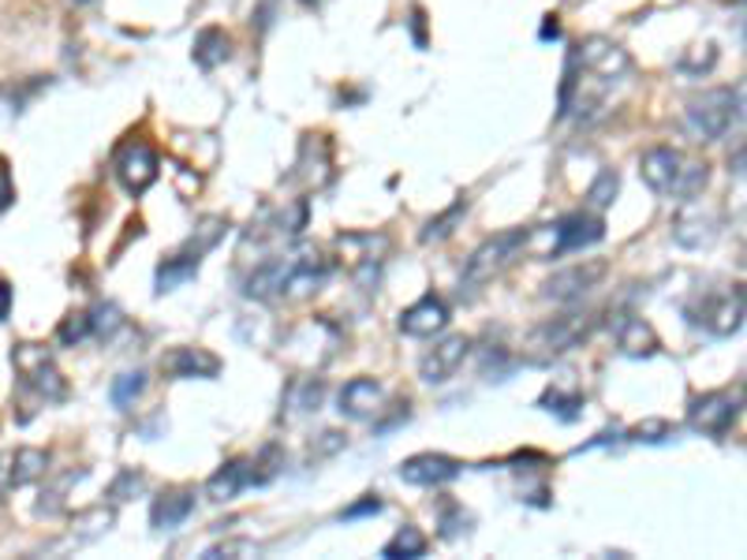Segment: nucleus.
<instances>
[{"label":"nucleus","mask_w":747,"mask_h":560,"mask_svg":"<svg viewBox=\"0 0 747 560\" xmlns=\"http://www.w3.org/2000/svg\"><path fill=\"white\" fill-rule=\"evenodd\" d=\"M729 4H740V0H729Z\"/></svg>","instance_id":"a18cd8bd"},{"label":"nucleus","mask_w":747,"mask_h":560,"mask_svg":"<svg viewBox=\"0 0 747 560\" xmlns=\"http://www.w3.org/2000/svg\"><path fill=\"white\" fill-rule=\"evenodd\" d=\"M49 456L42 448H12L0 452V497L12 494V489L34 483V478L45 475Z\"/></svg>","instance_id":"dca6fc26"},{"label":"nucleus","mask_w":747,"mask_h":560,"mask_svg":"<svg viewBox=\"0 0 747 560\" xmlns=\"http://www.w3.org/2000/svg\"><path fill=\"white\" fill-rule=\"evenodd\" d=\"M673 240L687 251H703L717 240V218L711 210H684L681 218L673 221Z\"/></svg>","instance_id":"4be33fe9"},{"label":"nucleus","mask_w":747,"mask_h":560,"mask_svg":"<svg viewBox=\"0 0 747 560\" xmlns=\"http://www.w3.org/2000/svg\"><path fill=\"white\" fill-rule=\"evenodd\" d=\"M464 213H467V199H460V202H452L441 218H430L427 221V229H422V235L419 240L422 243H441V240H449L452 232H456V224L464 221Z\"/></svg>","instance_id":"bb28decb"},{"label":"nucleus","mask_w":747,"mask_h":560,"mask_svg":"<svg viewBox=\"0 0 747 560\" xmlns=\"http://www.w3.org/2000/svg\"><path fill=\"white\" fill-rule=\"evenodd\" d=\"M460 471H464V464L445 456V452H419V456L400 464V478H404L408 486H441V483H452Z\"/></svg>","instance_id":"2eb2a0df"},{"label":"nucleus","mask_w":747,"mask_h":560,"mask_svg":"<svg viewBox=\"0 0 747 560\" xmlns=\"http://www.w3.org/2000/svg\"><path fill=\"white\" fill-rule=\"evenodd\" d=\"M113 169L127 194H143L146 187L157 180V169H161V165H157V154L150 142H124L120 150H116Z\"/></svg>","instance_id":"f8f14e48"},{"label":"nucleus","mask_w":747,"mask_h":560,"mask_svg":"<svg viewBox=\"0 0 747 560\" xmlns=\"http://www.w3.org/2000/svg\"><path fill=\"white\" fill-rule=\"evenodd\" d=\"M8 310H12V284L0 277V321L8 318Z\"/></svg>","instance_id":"79ce46f5"},{"label":"nucleus","mask_w":747,"mask_h":560,"mask_svg":"<svg viewBox=\"0 0 747 560\" xmlns=\"http://www.w3.org/2000/svg\"><path fill=\"white\" fill-rule=\"evenodd\" d=\"M194 64L202 67V72H213V67H221L224 61L232 56V38L229 31H221V27H206V31L194 38Z\"/></svg>","instance_id":"393cba45"},{"label":"nucleus","mask_w":747,"mask_h":560,"mask_svg":"<svg viewBox=\"0 0 747 560\" xmlns=\"http://www.w3.org/2000/svg\"><path fill=\"white\" fill-rule=\"evenodd\" d=\"M194 513V489H165L161 497H154L150 524L154 530H176L187 524V516Z\"/></svg>","instance_id":"5701e85b"},{"label":"nucleus","mask_w":747,"mask_h":560,"mask_svg":"<svg viewBox=\"0 0 747 560\" xmlns=\"http://www.w3.org/2000/svg\"><path fill=\"white\" fill-rule=\"evenodd\" d=\"M438 527H441V538H460L471 530V513H464V505H456V500H445L438 513Z\"/></svg>","instance_id":"473e14b6"},{"label":"nucleus","mask_w":747,"mask_h":560,"mask_svg":"<svg viewBox=\"0 0 747 560\" xmlns=\"http://www.w3.org/2000/svg\"><path fill=\"white\" fill-rule=\"evenodd\" d=\"M736 411H740V397H736L733 389L703 392V397H695V400H692V408H687V422H692L695 434L722 437L725 430L733 426Z\"/></svg>","instance_id":"1a4fd4ad"},{"label":"nucleus","mask_w":747,"mask_h":560,"mask_svg":"<svg viewBox=\"0 0 747 560\" xmlns=\"http://www.w3.org/2000/svg\"><path fill=\"white\" fill-rule=\"evenodd\" d=\"M240 553H243V557H254V553H259V546L243 538V542H221V546L206 549V557H240Z\"/></svg>","instance_id":"4c0bfd02"},{"label":"nucleus","mask_w":747,"mask_h":560,"mask_svg":"<svg viewBox=\"0 0 747 560\" xmlns=\"http://www.w3.org/2000/svg\"><path fill=\"white\" fill-rule=\"evenodd\" d=\"M617 191H621V176H617V169H602L595 176V183L587 187V205L591 210H606L617 199Z\"/></svg>","instance_id":"c756f323"},{"label":"nucleus","mask_w":747,"mask_h":560,"mask_svg":"<svg viewBox=\"0 0 747 560\" xmlns=\"http://www.w3.org/2000/svg\"><path fill=\"white\" fill-rule=\"evenodd\" d=\"M397 326H400V332H404V337H415V340L438 337V332L449 326L445 299H438L434 292H430V296H422L419 303H411L408 310H400Z\"/></svg>","instance_id":"f3484780"},{"label":"nucleus","mask_w":747,"mask_h":560,"mask_svg":"<svg viewBox=\"0 0 747 560\" xmlns=\"http://www.w3.org/2000/svg\"><path fill=\"white\" fill-rule=\"evenodd\" d=\"M229 232V221L224 218H206L199 229H194V235L187 240V247L183 251H194V254H206V251H213L221 243V235Z\"/></svg>","instance_id":"7c9ffc66"},{"label":"nucleus","mask_w":747,"mask_h":560,"mask_svg":"<svg viewBox=\"0 0 747 560\" xmlns=\"http://www.w3.org/2000/svg\"><path fill=\"white\" fill-rule=\"evenodd\" d=\"M736 124H747V78L733 86V127Z\"/></svg>","instance_id":"a19ab883"},{"label":"nucleus","mask_w":747,"mask_h":560,"mask_svg":"<svg viewBox=\"0 0 747 560\" xmlns=\"http://www.w3.org/2000/svg\"><path fill=\"white\" fill-rule=\"evenodd\" d=\"M560 38V23H557V15H546V23H543V42H557Z\"/></svg>","instance_id":"37998d69"},{"label":"nucleus","mask_w":747,"mask_h":560,"mask_svg":"<svg viewBox=\"0 0 747 560\" xmlns=\"http://www.w3.org/2000/svg\"><path fill=\"white\" fill-rule=\"evenodd\" d=\"M161 367L169 378H218L221 373V359L206 348H172L169 356L161 359Z\"/></svg>","instance_id":"412c9836"},{"label":"nucleus","mask_w":747,"mask_h":560,"mask_svg":"<svg viewBox=\"0 0 747 560\" xmlns=\"http://www.w3.org/2000/svg\"><path fill=\"white\" fill-rule=\"evenodd\" d=\"M322 397H326V385H322V378H303L288 392V408H296V411H318L322 408Z\"/></svg>","instance_id":"2f4dec72"},{"label":"nucleus","mask_w":747,"mask_h":560,"mask_svg":"<svg viewBox=\"0 0 747 560\" xmlns=\"http://www.w3.org/2000/svg\"><path fill=\"white\" fill-rule=\"evenodd\" d=\"M381 411H386V389L374 378H351L348 385L340 389V415L367 422V419H378Z\"/></svg>","instance_id":"a211bd4d"},{"label":"nucleus","mask_w":747,"mask_h":560,"mask_svg":"<svg viewBox=\"0 0 747 560\" xmlns=\"http://www.w3.org/2000/svg\"><path fill=\"white\" fill-rule=\"evenodd\" d=\"M595 326H598V314L595 310H568V314H560V318L543 321V326L530 332V340H527L530 362L560 359L565 351L579 348V344L591 337Z\"/></svg>","instance_id":"20e7f679"},{"label":"nucleus","mask_w":747,"mask_h":560,"mask_svg":"<svg viewBox=\"0 0 747 560\" xmlns=\"http://www.w3.org/2000/svg\"><path fill=\"white\" fill-rule=\"evenodd\" d=\"M143 389H146V373L143 370H131V373H120V378L113 381V389H109V400L120 411H127L135 404V400L143 397Z\"/></svg>","instance_id":"c85d7f7f"},{"label":"nucleus","mask_w":747,"mask_h":560,"mask_svg":"<svg viewBox=\"0 0 747 560\" xmlns=\"http://www.w3.org/2000/svg\"><path fill=\"white\" fill-rule=\"evenodd\" d=\"M143 489H146V478L139 475V471H120V478L113 483L109 497L113 500H131L135 494H143Z\"/></svg>","instance_id":"e433bc0d"},{"label":"nucleus","mask_w":747,"mask_h":560,"mask_svg":"<svg viewBox=\"0 0 747 560\" xmlns=\"http://www.w3.org/2000/svg\"><path fill=\"white\" fill-rule=\"evenodd\" d=\"M527 243H530V232L527 229L497 232L494 240H486L483 247L471 251V258L464 265V277H460V284H464L467 292H478L483 284L497 281L501 273L508 270V265H516L519 254L527 251Z\"/></svg>","instance_id":"f03ea898"},{"label":"nucleus","mask_w":747,"mask_h":560,"mask_svg":"<svg viewBox=\"0 0 747 560\" xmlns=\"http://www.w3.org/2000/svg\"><path fill=\"white\" fill-rule=\"evenodd\" d=\"M467 351H471V340L464 337V332L438 340L434 348H430L427 356H422V362H419V378L427 381V385H445L452 373L464 367Z\"/></svg>","instance_id":"ddd939ff"},{"label":"nucleus","mask_w":747,"mask_h":560,"mask_svg":"<svg viewBox=\"0 0 747 560\" xmlns=\"http://www.w3.org/2000/svg\"><path fill=\"white\" fill-rule=\"evenodd\" d=\"M381 508H386V505H381V500L374 497V494H367V497H362V500H356V505H351V508H344V513H340V519H362V516H378Z\"/></svg>","instance_id":"58836bf2"},{"label":"nucleus","mask_w":747,"mask_h":560,"mask_svg":"<svg viewBox=\"0 0 747 560\" xmlns=\"http://www.w3.org/2000/svg\"><path fill=\"white\" fill-rule=\"evenodd\" d=\"M86 337H94V326H91V314L78 310V314H67L61 321V329H56V340L67 344V348H75V344H83Z\"/></svg>","instance_id":"72a5a7b5"},{"label":"nucleus","mask_w":747,"mask_h":560,"mask_svg":"<svg viewBox=\"0 0 747 560\" xmlns=\"http://www.w3.org/2000/svg\"><path fill=\"white\" fill-rule=\"evenodd\" d=\"M329 277V258L322 251L303 247L296 254H281V299H303L318 292Z\"/></svg>","instance_id":"6e6552de"},{"label":"nucleus","mask_w":747,"mask_h":560,"mask_svg":"<svg viewBox=\"0 0 747 560\" xmlns=\"http://www.w3.org/2000/svg\"><path fill=\"white\" fill-rule=\"evenodd\" d=\"M583 392H565L560 385H549L546 392H543V400H538V408H546L549 415H557L560 422H576L579 415H583Z\"/></svg>","instance_id":"a878e982"},{"label":"nucleus","mask_w":747,"mask_h":560,"mask_svg":"<svg viewBox=\"0 0 747 560\" xmlns=\"http://www.w3.org/2000/svg\"><path fill=\"white\" fill-rule=\"evenodd\" d=\"M427 553V535H422L419 527H400L397 535L389 538L386 549H381V557L397 560V557H422Z\"/></svg>","instance_id":"cd10ccee"},{"label":"nucleus","mask_w":747,"mask_h":560,"mask_svg":"<svg viewBox=\"0 0 747 560\" xmlns=\"http://www.w3.org/2000/svg\"><path fill=\"white\" fill-rule=\"evenodd\" d=\"M248 486H259V471H254V459H229L218 475L206 483V494H210V500H218V505H224V500H235L243 494Z\"/></svg>","instance_id":"aec40b11"},{"label":"nucleus","mask_w":747,"mask_h":560,"mask_svg":"<svg viewBox=\"0 0 747 560\" xmlns=\"http://www.w3.org/2000/svg\"><path fill=\"white\" fill-rule=\"evenodd\" d=\"M292 180H299L303 187H314V191H322V187L333 180V146L326 135H303Z\"/></svg>","instance_id":"4468645a"},{"label":"nucleus","mask_w":747,"mask_h":560,"mask_svg":"<svg viewBox=\"0 0 747 560\" xmlns=\"http://www.w3.org/2000/svg\"><path fill=\"white\" fill-rule=\"evenodd\" d=\"M199 265H202V254H194V251H180V254H172V258H165L157 265V296L176 292L180 284L194 281L199 277Z\"/></svg>","instance_id":"b1692460"},{"label":"nucleus","mask_w":747,"mask_h":560,"mask_svg":"<svg viewBox=\"0 0 747 560\" xmlns=\"http://www.w3.org/2000/svg\"><path fill=\"white\" fill-rule=\"evenodd\" d=\"M337 251H340L344 265H348L351 281H356L362 292H374L392 243L386 232H344V235H337Z\"/></svg>","instance_id":"39448f33"},{"label":"nucleus","mask_w":747,"mask_h":560,"mask_svg":"<svg viewBox=\"0 0 747 560\" xmlns=\"http://www.w3.org/2000/svg\"><path fill=\"white\" fill-rule=\"evenodd\" d=\"M657 348H662V340H657L651 321H643L639 314H624V318L617 321V351H621V356L651 359L657 356Z\"/></svg>","instance_id":"6ab92c4d"},{"label":"nucleus","mask_w":747,"mask_h":560,"mask_svg":"<svg viewBox=\"0 0 747 560\" xmlns=\"http://www.w3.org/2000/svg\"><path fill=\"white\" fill-rule=\"evenodd\" d=\"M687 127H692L695 139L703 142H717L729 135L733 127V86H714V91H703L687 102Z\"/></svg>","instance_id":"0eeeda50"},{"label":"nucleus","mask_w":747,"mask_h":560,"mask_svg":"<svg viewBox=\"0 0 747 560\" xmlns=\"http://www.w3.org/2000/svg\"><path fill=\"white\" fill-rule=\"evenodd\" d=\"M684 314L692 326L714 332V337H733L747 318V288L744 284H725L717 292H703L695 303H687Z\"/></svg>","instance_id":"7ed1b4c3"},{"label":"nucleus","mask_w":747,"mask_h":560,"mask_svg":"<svg viewBox=\"0 0 747 560\" xmlns=\"http://www.w3.org/2000/svg\"><path fill=\"white\" fill-rule=\"evenodd\" d=\"M91 326H94L97 340H113V332L124 326V318H120V310H116L113 303H97V307L91 310Z\"/></svg>","instance_id":"c9c22d12"},{"label":"nucleus","mask_w":747,"mask_h":560,"mask_svg":"<svg viewBox=\"0 0 747 560\" xmlns=\"http://www.w3.org/2000/svg\"><path fill=\"white\" fill-rule=\"evenodd\" d=\"M602 277H606V262H598V258L576 262V265H568V270H557L554 277L543 284V296L554 303H579L587 292L602 284Z\"/></svg>","instance_id":"9b49d317"},{"label":"nucleus","mask_w":747,"mask_h":560,"mask_svg":"<svg viewBox=\"0 0 747 560\" xmlns=\"http://www.w3.org/2000/svg\"><path fill=\"white\" fill-rule=\"evenodd\" d=\"M676 434V426L673 422H665V419H646V422H639V426H632V441H639V445H662V441H670Z\"/></svg>","instance_id":"f704fd0d"},{"label":"nucleus","mask_w":747,"mask_h":560,"mask_svg":"<svg viewBox=\"0 0 747 560\" xmlns=\"http://www.w3.org/2000/svg\"><path fill=\"white\" fill-rule=\"evenodd\" d=\"M639 176L654 194L670 202H695L711 183V165L699 157L676 150V146H654L639 161Z\"/></svg>","instance_id":"f257e3e1"},{"label":"nucleus","mask_w":747,"mask_h":560,"mask_svg":"<svg viewBox=\"0 0 747 560\" xmlns=\"http://www.w3.org/2000/svg\"><path fill=\"white\" fill-rule=\"evenodd\" d=\"M12 362H15V373L23 378V385L31 389L38 400H45V404H61V400L67 397L64 373L56 370L53 356H49L42 344H15Z\"/></svg>","instance_id":"423d86ee"},{"label":"nucleus","mask_w":747,"mask_h":560,"mask_svg":"<svg viewBox=\"0 0 747 560\" xmlns=\"http://www.w3.org/2000/svg\"><path fill=\"white\" fill-rule=\"evenodd\" d=\"M299 4H303V8H314V12H318V8L326 4V0H299Z\"/></svg>","instance_id":"c03bdc74"},{"label":"nucleus","mask_w":747,"mask_h":560,"mask_svg":"<svg viewBox=\"0 0 747 560\" xmlns=\"http://www.w3.org/2000/svg\"><path fill=\"white\" fill-rule=\"evenodd\" d=\"M15 202V183H12V169H8V157L0 154V210Z\"/></svg>","instance_id":"ea45409f"},{"label":"nucleus","mask_w":747,"mask_h":560,"mask_svg":"<svg viewBox=\"0 0 747 560\" xmlns=\"http://www.w3.org/2000/svg\"><path fill=\"white\" fill-rule=\"evenodd\" d=\"M602 235H606V221L598 218L595 210L568 213V218H560L554 224V243H549L546 258H560V254L595 247V243H602Z\"/></svg>","instance_id":"9d476101"}]
</instances>
